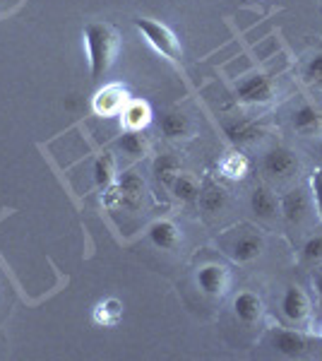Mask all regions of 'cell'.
<instances>
[{
    "instance_id": "6da1fadb",
    "label": "cell",
    "mask_w": 322,
    "mask_h": 361,
    "mask_svg": "<svg viewBox=\"0 0 322 361\" xmlns=\"http://www.w3.org/2000/svg\"><path fill=\"white\" fill-rule=\"evenodd\" d=\"M82 37H85L87 44V56H89V78L97 82L113 66L116 54H118V37H116L113 27L104 25V22L85 25Z\"/></svg>"
},
{
    "instance_id": "7a4b0ae2",
    "label": "cell",
    "mask_w": 322,
    "mask_h": 361,
    "mask_svg": "<svg viewBox=\"0 0 322 361\" xmlns=\"http://www.w3.org/2000/svg\"><path fill=\"white\" fill-rule=\"evenodd\" d=\"M135 27L142 32V37L151 44V49L159 51L163 58L178 61V58L183 56L178 37H175L166 25H161V22H156V20H149V17H137V20H135Z\"/></svg>"
},
{
    "instance_id": "3957f363",
    "label": "cell",
    "mask_w": 322,
    "mask_h": 361,
    "mask_svg": "<svg viewBox=\"0 0 322 361\" xmlns=\"http://www.w3.org/2000/svg\"><path fill=\"white\" fill-rule=\"evenodd\" d=\"M236 94L245 104H265L274 94V82L267 75H248L236 85Z\"/></svg>"
},
{
    "instance_id": "277c9868",
    "label": "cell",
    "mask_w": 322,
    "mask_h": 361,
    "mask_svg": "<svg viewBox=\"0 0 322 361\" xmlns=\"http://www.w3.org/2000/svg\"><path fill=\"white\" fill-rule=\"evenodd\" d=\"M262 169H265V173L272 178H286V176H291V173H296L298 159L291 149L272 147L265 157H262Z\"/></svg>"
},
{
    "instance_id": "5b68a950",
    "label": "cell",
    "mask_w": 322,
    "mask_h": 361,
    "mask_svg": "<svg viewBox=\"0 0 322 361\" xmlns=\"http://www.w3.org/2000/svg\"><path fill=\"white\" fill-rule=\"evenodd\" d=\"M128 92L123 85H109L94 97V111L99 116H116L125 109Z\"/></svg>"
},
{
    "instance_id": "8992f818",
    "label": "cell",
    "mask_w": 322,
    "mask_h": 361,
    "mask_svg": "<svg viewBox=\"0 0 322 361\" xmlns=\"http://www.w3.org/2000/svg\"><path fill=\"white\" fill-rule=\"evenodd\" d=\"M228 282H231L228 270H226V267H221V265H204V267L197 270V284H200L202 292L209 294V296L226 294Z\"/></svg>"
},
{
    "instance_id": "52a82bcc",
    "label": "cell",
    "mask_w": 322,
    "mask_h": 361,
    "mask_svg": "<svg viewBox=\"0 0 322 361\" xmlns=\"http://www.w3.org/2000/svg\"><path fill=\"white\" fill-rule=\"evenodd\" d=\"M282 311L284 316L294 323H303L310 316V301L301 287H289L282 296Z\"/></svg>"
},
{
    "instance_id": "ba28073f",
    "label": "cell",
    "mask_w": 322,
    "mask_h": 361,
    "mask_svg": "<svg viewBox=\"0 0 322 361\" xmlns=\"http://www.w3.org/2000/svg\"><path fill=\"white\" fill-rule=\"evenodd\" d=\"M142 190H144V183L142 178L137 176L135 171H125L118 180V185H116V190L111 195H116L123 205L128 207H137L140 200H142ZM109 195V197H111Z\"/></svg>"
},
{
    "instance_id": "9c48e42d",
    "label": "cell",
    "mask_w": 322,
    "mask_h": 361,
    "mask_svg": "<svg viewBox=\"0 0 322 361\" xmlns=\"http://www.w3.org/2000/svg\"><path fill=\"white\" fill-rule=\"evenodd\" d=\"M272 347L284 357H301L310 349V342L301 333H294V330H277L272 335Z\"/></svg>"
},
{
    "instance_id": "30bf717a",
    "label": "cell",
    "mask_w": 322,
    "mask_h": 361,
    "mask_svg": "<svg viewBox=\"0 0 322 361\" xmlns=\"http://www.w3.org/2000/svg\"><path fill=\"white\" fill-rule=\"evenodd\" d=\"M262 248H265V241L257 234H243L231 243L228 255H231L236 263H250V260H255L257 255L262 253Z\"/></svg>"
},
{
    "instance_id": "8fae6325",
    "label": "cell",
    "mask_w": 322,
    "mask_h": 361,
    "mask_svg": "<svg viewBox=\"0 0 322 361\" xmlns=\"http://www.w3.org/2000/svg\"><path fill=\"white\" fill-rule=\"evenodd\" d=\"M279 209H282L286 222L298 224V222H303V219L308 217L310 200H308V195L303 193V190H291V193L284 195V200H282V205H279Z\"/></svg>"
},
{
    "instance_id": "7c38bea8",
    "label": "cell",
    "mask_w": 322,
    "mask_h": 361,
    "mask_svg": "<svg viewBox=\"0 0 322 361\" xmlns=\"http://www.w3.org/2000/svg\"><path fill=\"white\" fill-rule=\"evenodd\" d=\"M224 133L233 145H248L262 135V128L253 121H228L224 126Z\"/></svg>"
},
{
    "instance_id": "4fadbf2b",
    "label": "cell",
    "mask_w": 322,
    "mask_h": 361,
    "mask_svg": "<svg viewBox=\"0 0 322 361\" xmlns=\"http://www.w3.org/2000/svg\"><path fill=\"white\" fill-rule=\"evenodd\" d=\"M233 311H236L238 320H243V323H255L262 316L260 296L253 292H241L233 299Z\"/></svg>"
},
{
    "instance_id": "5bb4252c",
    "label": "cell",
    "mask_w": 322,
    "mask_h": 361,
    "mask_svg": "<svg viewBox=\"0 0 322 361\" xmlns=\"http://www.w3.org/2000/svg\"><path fill=\"white\" fill-rule=\"evenodd\" d=\"M149 238L156 248L173 250L180 241V231L175 229V224H171V222H154L149 226Z\"/></svg>"
},
{
    "instance_id": "9a60e30c",
    "label": "cell",
    "mask_w": 322,
    "mask_h": 361,
    "mask_svg": "<svg viewBox=\"0 0 322 361\" xmlns=\"http://www.w3.org/2000/svg\"><path fill=\"white\" fill-rule=\"evenodd\" d=\"M151 121V111L144 102H130L123 109V123L128 130H142Z\"/></svg>"
},
{
    "instance_id": "2e32d148",
    "label": "cell",
    "mask_w": 322,
    "mask_h": 361,
    "mask_svg": "<svg viewBox=\"0 0 322 361\" xmlns=\"http://www.w3.org/2000/svg\"><path fill=\"white\" fill-rule=\"evenodd\" d=\"M291 123H294V128L298 133L310 135V133H315V130H320V128H322V114L315 106H301V109H296V111H294Z\"/></svg>"
},
{
    "instance_id": "e0dca14e",
    "label": "cell",
    "mask_w": 322,
    "mask_h": 361,
    "mask_svg": "<svg viewBox=\"0 0 322 361\" xmlns=\"http://www.w3.org/2000/svg\"><path fill=\"white\" fill-rule=\"evenodd\" d=\"M250 207H253V212L257 217L262 219H272L274 214H277V197L269 193L267 188H255L253 195H250Z\"/></svg>"
},
{
    "instance_id": "ac0fdd59",
    "label": "cell",
    "mask_w": 322,
    "mask_h": 361,
    "mask_svg": "<svg viewBox=\"0 0 322 361\" xmlns=\"http://www.w3.org/2000/svg\"><path fill=\"white\" fill-rule=\"evenodd\" d=\"M159 128H161V133L166 137H185L190 133V123H188V118H185L183 114H175V111H166V114H161V118H159Z\"/></svg>"
},
{
    "instance_id": "d6986e66",
    "label": "cell",
    "mask_w": 322,
    "mask_h": 361,
    "mask_svg": "<svg viewBox=\"0 0 322 361\" xmlns=\"http://www.w3.org/2000/svg\"><path fill=\"white\" fill-rule=\"evenodd\" d=\"M123 318V304L118 299H106L94 308V323L104 328H113Z\"/></svg>"
},
{
    "instance_id": "ffe728a7",
    "label": "cell",
    "mask_w": 322,
    "mask_h": 361,
    "mask_svg": "<svg viewBox=\"0 0 322 361\" xmlns=\"http://www.w3.org/2000/svg\"><path fill=\"white\" fill-rule=\"evenodd\" d=\"M154 176L156 180H161V183L171 185L175 176H180V161L178 157L173 154H161L159 159L154 161Z\"/></svg>"
},
{
    "instance_id": "44dd1931",
    "label": "cell",
    "mask_w": 322,
    "mask_h": 361,
    "mask_svg": "<svg viewBox=\"0 0 322 361\" xmlns=\"http://www.w3.org/2000/svg\"><path fill=\"white\" fill-rule=\"evenodd\" d=\"M168 188H171V193L183 202H192V200L200 197V188H197V183L190 176H183V173L175 176V180L168 185Z\"/></svg>"
},
{
    "instance_id": "7402d4cb",
    "label": "cell",
    "mask_w": 322,
    "mask_h": 361,
    "mask_svg": "<svg viewBox=\"0 0 322 361\" xmlns=\"http://www.w3.org/2000/svg\"><path fill=\"white\" fill-rule=\"evenodd\" d=\"M113 173H116V161L111 154H101L94 161V180L99 188H109L113 183Z\"/></svg>"
},
{
    "instance_id": "603a6c76",
    "label": "cell",
    "mask_w": 322,
    "mask_h": 361,
    "mask_svg": "<svg viewBox=\"0 0 322 361\" xmlns=\"http://www.w3.org/2000/svg\"><path fill=\"white\" fill-rule=\"evenodd\" d=\"M197 200H200V207L204 212H219L226 205V193L221 188H216V185H209L207 190H200Z\"/></svg>"
},
{
    "instance_id": "cb8c5ba5",
    "label": "cell",
    "mask_w": 322,
    "mask_h": 361,
    "mask_svg": "<svg viewBox=\"0 0 322 361\" xmlns=\"http://www.w3.org/2000/svg\"><path fill=\"white\" fill-rule=\"evenodd\" d=\"M118 147L123 149L125 154H132V157H140L144 152V140L140 135L137 130H125L123 135L118 137Z\"/></svg>"
},
{
    "instance_id": "d4e9b609",
    "label": "cell",
    "mask_w": 322,
    "mask_h": 361,
    "mask_svg": "<svg viewBox=\"0 0 322 361\" xmlns=\"http://www.w3.org/2000/svg\"><path fill=\"white\" fill-rule=\"evenodd\" d=\"M303 258L308 263H322V236H313L303 246Z\"/></svg>"
},
{
    "instance_id": "484cf974",
    "label": "cell",
    "mask_w": 322,
    "mask_h": 361,
    "mask_svg": "<svg viewBox=\"0 0 322 361\" xmlns=\"http://www.w3.org/2000/svg\"><path fill=\"white\" fill-rule=\"evenodd\" d=\"M245 171H248V164H245V159L241 154H233V157H228V159L224 161V173H228L231 178L243 176Z\"/></svg>"
},
{
    "instance_id": "4316f807",
    "label": "cell",
    "mask_w": 322,
    "mask_h": 361,
    "mask_svg": "<svg viewBox=\"0 0 322 361\" xmlns=\"http://www.w3.org/2000/svg\"><path fill=\"white\" fill-rule=\"evenodd\" d=\"M306 80L310 85L322 87V56H315L306 66Z\"/></svg>"
},
{
    "instance_id": "83f0119b",
    "label": "cell",
    "mask_w": 322,
    "mask_h": 361,
    "mask_svg": "<svg viewBox=\"0 0 322 361\" xmlns=\"http://www.w3.org/2000/svg\"><path fill=\"white\" fill-rule=\"evenodd\" d=\"M310 185H313V197H315V207H318V214L322 219V169L313 173V178H310Z\"/></svg>"
},
{
    "instance_id": "f1b7e54d",
    "label": "cell",
    "mask_w": 322,
    "mask_h": 361,
    "mask_svg": "<svg viewBox=\"0 0 322 361\" xmlns=\"http://www.w3.org/2000/svg\"><path fill=\"white\" fill-rule=\"evenodd\" d=\"M313 284H315V289H318V294H320V299H322V270H318L313 275Z\"/></svg>"
},
{
    "instance_id": "f546056e",
    "label": "cell",
    "mask_w": 322,
    "mask_h": 361,
    "mask_svg": "<svg viewBox=\"0 0 322 361\" xmlns=\"http://www.w3.org/2000/svg\"><path fill=\"white\" fill-rule=\"evenodd\" d=\"M318 154H320V161H322V145H320V149H318Z\"/></svg>"
}]
</instances>
